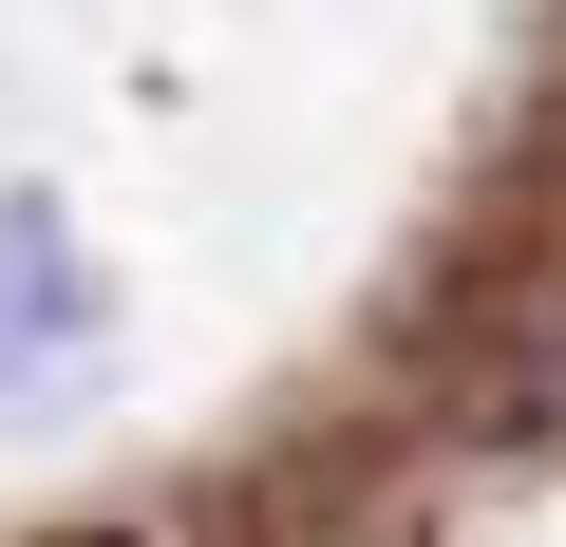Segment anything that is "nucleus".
Wrapping results in <instances>:
<instances>
[{
  "label": "nucleus",
  "instance_id": "f257e3e1",
  "mask_svg": "<svg viewBox=\"0 0 566 547\" xmlns=\"http://www.w3.org/2000/svg\"><path fill=\"white\" fill-rule=\"evenodd\" d=\"M95 378H114V284H95L76 208L20 170V189H0V415H57Z\"/></svg>",
  "mask_w": 566,
  "mask_h": 547
},
{
  "label": "nucleus",
  "instance_id": "f03ea898",
  "mask_svg": "<svg viewBox=\"0 0 566 547\" xmlns=\"http://www.w3.org/2000/svg\"><path fill=\"white\" fill-rule=\"evenodd\" d=\"M39 547H133V528H39Z\"/></svg>",
  "mask_w": 566,
  "mask_h": 547
}]
</instances>
